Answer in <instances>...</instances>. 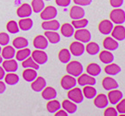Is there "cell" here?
<instances>
[{"label":"cell","instance_id":"obj_1","mask_svg":"<svg viewBox=\"0 0 125 116\" xmlns=\"http://www.w3.org/2000/svg\"><path fill=\"white\" fill-rule=\"evenodd\" d=\"M67 72L69 75L79 77L83 72V66L79 61H71L67 65Z\"/></svg>","mask_w":125,"mask_h":116},{"label":"cell","instance_id":"obj_2","mask_svg":"<svg viewBox=\"0 0 125 116\" xmlns=\"http://www.w3.org/2000/svg\"><path fill=\"white\" fill-rule=\"evenodd\" d=\"M111 21L116 25H122L125 22V11L123 9L115 8L109 14Z\"/></svg>","mask_w":125,"mask_h":116},{"label":"cell","instance_id":"obj_3","mask_svg":"<svg viewBox=\"0 0 125 116\" xmlns=\"http://www.w3.org/2000/svg\"><path fill=\"white\" fill-rule=\"evenodd\" d=\"M67 97L70 100H72L76 104L81 103L84 99L83 93L79 87H73V88L70 89V91H68V93H67Z\"/></svg>","mask_w":125,"mask_h":116},{"label":"cell","instance_id":"obj_4","mask_svg":"<svg viewBox=\"0 0 125 116\" xmlns=\"http://www.w3.org/2000/svg\"><path fill=\"white\" fill-rule=\"evenodd\" d=\"M74 39L77 41H80L81 43H88L91 40V33L88 30L81 28V29H77V31H74Z\"/></svg>","mask_w":125,"mask_h":116},{"label":"cell","instance_id":"obj_5","mask_svg":"<svg viewBox=\"0 0 125 116\" xmlns=\"http://www.w3.org/2000/svg\"><path fill=\"white\" fill-rule=\"evenodd\" d=\"M57 14H58V10L55 7L47 6L43 9V10L40 12V18L44 21L51 20V19H55L57 17Z\"/></svg>","mask_w":125,"mask_h":116},{"label":"cell","instance_id":"obj_6","mask_svg":"<svg viewBox=\"0 0 125 116\" xmlns=\"http://www.w3.org/2000/svg\"><path fill=\"white\" fill-rule=\"evenodd\" d=\"M69 49H70L69 51H70L72 55L75 57L82 56L85 52V46L83 45V43H81L80 41L73 42L69 46Z\"/></svg>","mask_w":125,"mask_h":116},{"label":"cell","instance_id":"obj_7","mask_svg":"<svg viewBox=\"0 0 125 116\" xmlns=\"http://www.w3.org/2000/svg\"><path fill=\"white\" fill-rule=\"evenodd\" d=\"M31 58H33L37 64L39 65H44L47 62L48 56L47 54L43 51V50H35L31 53Z\"/></svg>","mask_w":125,"mask_h":116},{"label":"cell","instance_id":"obj_8","mask_svg":"<svg viewBox=\"0 0 125 116\" xmlns=\"http://www.w3.org/2000/svg\"><path fill=\"white\" fill-rule=\"evenodd\" d=\"M76 82L77 81L73 78V76L68 74L63 76V78L61 79V85L64 90H70L72 88H73V87H75Z\"/></svg>","mask_w":125,"mask_h":116},{"label":"cell","instance_id":"obj_9","mask_svg":"<svg viewBox=\"0 0 125 116\" xmlns=\"http://www.w3.org/2000/svg\"><path fill=\"white\" fill-rule=\"evenodd\" d=\"M113 28H114L113 22L110 20H108V19H104V20L101 21V23L99 24V26H98L99 31L102 34H103V35L110 34Z\"/></svg>","mask_w":125,"mask_h":116},{"label":"cell","instance_id":"obj_10","mask_svg":"<svg viewBox=\"0 0 125 116\" xmlns=\"http://www.w3.org/2000/svg\"><path fill=\"white\" fill-rule=\"evenodd\" d=\"M78 83L81 87H85V86H94L96 84V79L94 77L91 76L89 74H82L78 78Z\"/></svg>","mask_w":125,"mask_h":116},{"label":"cell","instance_id":"obj_11","mask_svg":"<svg viewBox=\"0 0 125 116\" xmlns=\"http://www.w3.org/2000/svg\"><path fill=\"white\" fill-rule=\"evenodd\" d=\"M112 38H114L117 41H123L125 39V27L121 25H117L113 28L112 31Z\"/></svg>","mask_w":125,"mask_h":116},{"label":"cell","instance_id":"obj_12","mask_svg":"<svg viewBox=\"0 0 125 116\" xmlns=\"http://www.w3.org/2000/svg\"><path fill=\"white\" fill-rule=\"evenodd\" d=\"M108 102H110L112 105H116L123 99V93L120 90H110L108 93Z\"/></svg>","mask_w":125,"mask_h":116},{"label":"cell","instance_id":"obj_13","mask_svg":"<svg viewBox=\"0 0 125 116\" xmlns=\"http://www.w3.org/2000/svg\"><path fill=\"white\" fill-rule=\"evenodd\" d=\"M42 28L45 31H58L61 27V24L56 19H51V20H46L41 24Z\"/></svg>","mask_w":125,"mask_h":116},{"label":"cell","instance_id":"obj_14","mask_svg":"<svg viewBox=\"0 0 125 116\" xmlns=\"http://www.w3.org/2000/svg\"><path fill=\"white\" fill-rule=\"evenodd\" d=\"M94 104L96 107L100 108V109L107 107V106L108 105V96L103 93H100L98 95H96L94 99Z\"/></svg>","mask_w":125,"mask_h":116},{"label":"cell","instance_id":"obj_15","mask_svg":"<svg viewBox=\"0 0 125 116\" xmlns=\"http://www.w3.org/2000/svg\"><path fill=\"white\" fill-rule=\"evenodd\" d=\"M46 86V79L43 78V77H38L32 81L31 85V89L33 90L36 93H39V92H41L42 90L44 89Z\"/></svg>","mask_w":125,"mask_h":116},{"label":"cell","instance_id":"obj_16","mask_svg":"<svg viewBox=\"0 0 125 116\" xmlns=\"http://www.w3.org/2000/svg\"><path fill=\"white\" fill-rule=\"evenodd\" d=\"M31 12H32V9H31V6L29 4H23L17 10L18 16L21 19L30 17L31 15Z\"/></svg>","mask_w":125,"mask_h":116},{"label":"cell","instance_id":"obj_17","mask_svg":"<svg viewBox=\"0 0 125 116\" xmlns=\"http://www.w3.org/2000/svg\"><path fill=\"white\" fill-rule=\"evenodd\" d=\"M102 87L107 91H110L113 89H117L119 87V84L115 79H113L111 77H106L102 80Z\"/></svg>","mask_w":125,"mask_h":116},{"label":"cell","instance_id":"obj_18","mask_svg":"<svg viewBox=\"0 0 125 116\" xmlns=\"http://www.w3.org/2000/svg\"><path fill=\"white\" fill-rule=\"evenodd\" d=\"M48 40L46 39V38L43 35H39L37 37L34 38L33 39V46L36 49L40 50H44L47 48L48 46Z\"/></svg>","mask_w":125,"mask_h":116},{"label":"cell","instance_id":"obj_19","mask_svg":"<svg viewBox=\"0 0 125 116\" xmlns=\"http://www.w3.org/2000/svg\"><path fill=\"white\" fill-rule=\"evenodd\" d=\"M84 16H85V10L82 7H80L79 5H74L70 9V18L73 20L83 19Z\"/></svg>","mask_w":125,"mask_h":116},{"label":"cell","instance_id":"obj_20","mask_svg":"<svg viewBox=\"0 0 125 116\" xmlns=\"http://www.w3.org/2000/svg\"><path fill=\"white\" fill-rule=\"evenodd\" d=\"M103 46L106 50L108 51H115L118 49L119 44L117 40H115L114 38L112 37H107L104 40H103Z\"/></svg>","mask_w":125,"mask_h":116},{"label":"cell","instance_id":"obj_21","mask_svg":"<svg viewBox=\"0 0 125 116\" xmlns=\"http://www.w3.org/2000/svg\"><path fill=\"white\" fill-rule=\"evenodd\" d=\"M3 68L8 73H14L18 70V63L15 59H5L2 62Z\"/></svg>","mask_w":125,"mask_h":116},{"label":"cell","instance_id":"obj_22","mask_svg":"<svg viewBox=\"0 0 125 116\" xmlns=\"http://www.w3.org/2000/svg\"><path fill=\"white\" fill-rule=\"evenodd\" d=\"M99 58L102 61L103 64H110L114 61L115 59V57L113 55V53L110 51H108V50H104V51H102L99 54Z\"/></svg>","mask_w":125,"mask_h":116},{"label":"cell","instance_id":"obj_23","mask_svg":"<svg viewBox=\"0 0 125 116\" xmlns=\"http://www.w3.org/2000/svg\"><path fill=\"white\" fill-rule=\"evenodd\" d=\"M62 107L67 114H73L77 111V105L70 99H65L62 102Z\"/></svg>","mask_w":125,"mask_h":116},{"label":"cell","instance_id":"obj_24","mask_svg":"<svg viewBox=\"0 0 125 116\" xmlns=\"http://www.w3.org/2000/svg\"><path fill=\"white\" fill-rule=\"evenodd\" d=\"M42 97L44 98V99H46V100L53 99L57 97V92L53 87H45L44 89L42 90Z\"/></svg>","mask_w":125,"mask_h":116},{"label":"cell","instance_id":"obj_25","mask_svg":"<svg viewBox=\"0 0 125 116\" xmlns=\"http://www.w3.org/2000/svg\"><path fill=\"white\" fill-rule=\"evenodd\" d=\"M105 73L108 75H111V76H115L117 75L118 73H121L122 68L121 66H119L118 65L114 64V63H110V64H108L107 66L105 67Z\"/></svg>","mask_w":125,"mask_h":116},{"label":"cell","instance_id":"obj_26","mask_svg":"<svg viewBox=\"0 0 125 116\" xmlns=\"http://www.w3.org/2000/svg\"><path fill=\"white\" fill-rule=\"evenodd\" d=\"M61 32L64 37L66 38H70L73 35L74 33V28L73 26L69 23H66L64 25H62L61 27Z\"/></svg>","mask_w":125,"mask_h":116},{"label":"cell","instance_id":"obj_27","mask_svg":"<svg viewBox=\"0 0 125 116\" xmlns=\"http://www.w3.org/2000/svg\"><path fill=\"white\" fill-rule=\"evenodd\" d=\"M37 78V71L32 68H25L23 72V79L27 82H32Z\"/></svg>","mask_w":125,"mask_h":116},{"label":"cell","instance_id":"obj_28","mask_svg":"<svg viewBox=\"0 0 125 116\" xmlns=\"http://www.w3.org/2000/svg\"><path fill=\"white\" fill-rule=\"evenodd\" d=\"M45 37L51 44H57L61 40V36L55 31H46Z\"/></svg>","mask_w":125,"mask_h":116},{"label":"cell","instance_id":"obj_29","mask_svg":"<svg viewBox=\"0 0 125 116\" xmlns=\"http://www.w3.org/2000/svg\"><path fill=\"white\" fill-rule=\"evenodd\" d=\"M87 73L91 76L96 77L102 73V68L98 64L91 63L87 66Z\"/></svg>","mask_w":125,"mask_h":116},{"label":"cell","instance_id":"obj_30","mask_svg":"<svg viewBox=\"0 0 125 116\" xmlns=\"http://www.w3.org/2000/svg\"><path fill=\"white\" fill-rule=\"evenodd\" d=\"M86 52H88L89 55H96L100 52V46L95 42H88V45L85 47Z\"/></svg>","mask_w":125,"mask_h":116},{"label":"cell","instance_id":"obj_31","mask_svg":"<svg viewBox=\"0 0 125 116\" xmlns=\"http://www.w3.org/2000/svg\"><path fill=\"white\" fill-rule=\"evenodd\" d=\"M32 25H33V22L29 18H24L20 19L19 22V29H21L22 31H29L31 29Z\"/></svg>","mask_w":125,"mask_h":116},{"label":"cell","instance_id":"obj_32","mask_svg":"<svg viewBox=\"0 0 125 116\" xmlns=\"http://www.w3.org/2000/svg\"><path fill=\"white\" fill-rule=\"evenodd\" d=\"M59 60L63 64H67L71 59V52L67 49H61L58 54Z\"/></svg>","mask_w":125,"mask_h":116},{"label":"cell","instance_id":"obj_33","mask_svg":"<svg viewBox=\"0 0 125 116\" xmlns=\"http://www.w3.org/2000/svg\"><path fill=\"white\" fill-rule=\"evenodd\" d=\"M82 93H83V95L88 99H94L97 95V91L93 86H85L82 90Z\"/></svg>","mask_w":125,"mask_h":116},{"label":"cell","instance_id":"obj_34","mask_svg":"<svg viewBox=\"0 0 125 116\" xmlns=\"http://www.w3.org/2000/svg\"><path fill=\"white\" fill-rule=\"evenodd\" d=\"M2 58H5V59H10L15 57L16 54V51L15 49L10 46H5V47L2 50Z\"/></svg>","mask_w":125,"mask_h":116},{"label":"cell","instance_id":"obj_35","mask_svg":"<svg viewBox=\"0 0 125 116\" xmlns=\"http://www.w3.org/2000/svg\"><path fill=\"white\" fill-rule=\"evenodd\" d=\"M13 46H14L16 49H23V48L27 47L28 46V40L23 37H18L16 39H13Z\"/></svg>","mask_w":125,"mask_h":116},{"label":"cell","instance_id":"obj_36","mask_svg":"<svg viewBox=\"0 0 125 116\" xmlns=\"http://www.w3.org/2000/svg\"><path fill=\"white\" fill-rule=\"evenodd\" d=\"M61 103L56 100V99H50L48 103L46 104V109L50 114H53V113L57 112L60 108H61Z\"/></svg>","mask_w":125,"mask_h":116},{"label":"cell","instance_id":"obj_37","mask_svg":"<svg viewBox=\"0 0 125 116\" xmlns=\"http://www.w3.org/2000/svg\"><path fill=\"white\" fill-rule=\"evenodd\" d=\"M30 55H31V51H30V49L25 47L23 49H19L17 53L15 54V57H16V59L18 61H23L25 58L30 57Z\"/></svg>","mask_w":125,"mask_h":116},{"label":"cell","instance_id":"obj_38","mask_svg":"<svg viewBox=\"0 0 125 116\" xmlns=\"http://www.w3.org/2000/svg\"><path fill=\"white\" fill-rule=\"evenodd\" d=\"M31 6L35 13H40L45 8V3L43 0H32Z\"/></svg>","mask_w":125,"mask_h":116},{"label":"cell","instance_id":"obj_39","mask_svg":"<svg viewBox=\"0 0 125 116\" xmlns=\"http://www.w3.org/2000/svg\"><path fill=\"white\" fill-rule=\"evenodd\" d=\"M22 66H23L24 68H32V69H35V70H38V69L40 68L39 64H37L31 57H28L25 60H23Z\"/></svg>","mask_w":125,"mask_h":116},{"label":"cell","instance_id":"obj_40","mask_svg":"<svg viewBox=\"0 0 125 116\" xmlns=\"http://www.w3.org/2000/svg\"><path fill=\"white\" fill-rule=\"evenodd\" d=\"M4 80H5L6 84L10 86H13L16 85L19 81V77L13 73H9L6 76H4Z\"/></svg>","mask_w":125,"mask_h":116},{"label":"cell","instance_id":"obj_41","mask_svg":"<svg viewBox=\"0 0 125 116\" xmlns=\"http://www.w3.org/2000/svg\"><path fill=\"white\" fill-rule=\"evenodd\" d=\"M88 25V20L86 19H74L72 21V25L73 28L76 29H81V28H85Z\"/></svg>","mask_w":125,"mask_h":116},{"label":"cell","instance_id":"obj_42","mask_svg":"<svg viewBox=\"0 0 125 116\" xmlns=\"http://www.w3.org/2000/svg\"><path fill=\"white\" fill-rule=\"evenodd\" d=\"M6 29L7 31L10 33H12V34H15V33H18L19 31V25L16 23V21L14 20H10L9 21L6 25Z\"/></svg>","mask_w":125,"mask_h":116},{"label":"cell","instance_id":"obj_43","mask_svg":"<svg viewBox=\"0 0 125 116\" xmlns=\"http://www.w3.org/2000/svg\"><path fill=\"white\" fill-rule=\"evenodd\" d=\"M10 41V37L6 32H0V46H7Z\"/></svg>","mask_w":125,"mask_h":116},{"label":"cell","instance_id":"obj_44","mask_svg":"<svg viewBox=\"0 0 125 116\" xmlns=\"http://www.w3.org/2000/svg\"><path fill=\"white\" fill-rule=\"evenodd\" d=\"M117 112L120 114H125V99H122L118 103L116 104Z\"/></svg>","mask_w":125,"mask_h":116},{"label":"cell","instance_id":"obj_45","mask_svg":"<svg viewBox=\"0 0 125 116\" xmlns=\"http://www.w3.org/2000/svg\"><path fill=\"white\" fill-rule=\"evenodd\" d=\"M104 115L105 116H117L118 115V112H117V110L114 107H108L104 111Z\"/></svg>","mask_w":125,"mask_h":116},{"label":"cell","instance_id":"obj_46","mask_svg":"<svg viewBox=\"0 0 125 116\" xmlns=\"http://www.w3.org/2000/svg\"><path fill=\"white\" fill-rule=\"evenodd\" d=\"M92 2L93 0H73V3L79 6H88L92 4Z\"/></svg>","mask_w":125,"mask_h":116},{"label":"cell","instance_id":"obj_47","mask_svg":"<svg viewBox=\"0 0 125 116\" xmlns=\"http://www.w3.org/2000/svg\"><path fill=\"white\" fill-rule=\"evenodd\" d=\"M55 3L58 6L67 7L71 4V0H55Z\"/></svg>","mask_w":125,"mask_h":116},{"label":"cell","instance_id":"obj_48","mask_svg":"<svg viewBox=\"0 0 125 116\" xmlns=\"http://www.w3.org/2000/svg\"><path fill=\"white\" fill-rule=\"evenodd\" d=\"M109 3L114 8H119L123 4V0H109Z\"/></svg>","mask_w":125,"mask_h":116},{"label":"cell","instance_id":"obj_49","mask_svg":"<svg viewBox=\"0 0 125 116\" xmlns=\"http://www.w3.org/2000/svg\"><path fill=\"white\" fill-rule=\"evenodd\" d=\"M5 89H6V86H5V84H4L3 81L0 80V94H1V93H4V91H5Z\"/></svg>","mask_w":125,"mask_h":116},{"label":"cell","instance_id":"obj_50","mask_svg":"<svg viewBox=\"0 0 125 116\" xmlns=\"http://www.w3.org/2000/svg\"><path fill=\"white\" fill-rule=\"evenodd\" d=\"M67 113L65 110H60L59 112L55 113V116H67Z\"/></svg>","mask_w":125,"mask_h":116},{"label":"cell","instance_id":"obj_51","mask_svg":"<svg viewBox=\"0 0 125 116\" xmlns=\"http://www.w3.org/2000/svg\"><path fill=\"white\" fill-rule=\"evenodd\" d=\"M4 72L5 71L4 70L2 66H0V80H2V79L4 78Z\"/></svg>","mask_w":125,"mask_h":116},{"label":"cell","instance_id":"obj_52","mask_svg":"<svg viewBox=\"0 0 125 116\" xmlns=\"http://www.w3.org/2000/svg\"><path fill=\"white\" fill-rule=\"evenodd\" d=\"M3 62V58H2V56H0V64Z\"/></svg>","mask_w":125,"mask_h":116},{"label":"cell","instance_id":"obj_53","mask_svg":"<svg viewBox=\"0 0 125 116\" xmlns=\"http://www.w3.org/2000/svg\"><path fill=\"white\" fill-rule=\"evenodd\" d=\"M1 52H2V49H1V46H0V53H1Z\"/></svg>","mask_w":125,"mask_h":116},{"label":"cell","instance_id":"obj_54","mask_svg":"<svg viewBox=\"0 0 125 116\" xmlns=\"http://www.w3.org/2000/svg\"><path fill=\"white\" fill-rule=\"evenodd\" d=\"M46 1H50V0H46Z\"/></svg>","mask_w":125,"mask_h":116}]
</instances>
